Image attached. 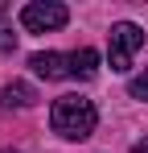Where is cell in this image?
Returning <instances> with one entry per match:
<instances>
[{
    "mask_svg": "<svg viewBox=\"0 0 148 153\" xmlns=\"http://www.w3.org/2000/svg\"><path fill=\"white\" fill-rule=\"evenodd\" d=\"M49 124L66 141H86L95 132V124H99V112H95V103L82 100V95H62L49 108Z\"/></svg>",
    "mask_w": 148,
    "mask_h": 153,
    "instance_id": "6da1fadb",
    "label": "cell"
},
{
    "mask_svg": "<svg viewBox=\"0 0 148 153\" xmlns=\"http://www.w3.org/2000/svg\"><path fill=\"white\" fill-rule=\"evenodd\" d=\"M144 46V29L132 25V21H119V25H111L107 33V62H111V71H132V58L136 50Z\"/></svg>",
    "mask_w": 148,
    "mask_h": 153,
    "instance_id": "7a4b0ae2",
    "label": "cell"
},
{
    "mask_svg": "<svg viewBox=\"0 0 148 153\" xmlns=\"http://www.w3.org/2000/svg\"><path fill=\"white\" fill-rule=\"evenodd\" d=\"M66 21H70V13L58 0H33V4L21 8V25L29 33H53V29H62Z\"/></svg>",
    "mask_w": 148,
    "mask_h": 153,
    "instance_id": "3957f363",
    "label": "cell"
},
{
    "mask_svg": "<svg viewBox=\"0 0 148 153\" xmlns=\"http://www.w3.org/2000/svg\"><path fill=\"white\" fill-rule=\"evenodd\" d=\"M29 66H33V75H41V79H70V54H33L29 58Z\"/></svg>",
    "mask_w": 148,
    "mask_h": 153,
    "instance_id": "277c9868",
    "label": "cell"
},
{
    "mask_svg": "<svg viewBox=\"0 0 148 153\" xmlns=\"http://www.w3.org/2000/svg\"><path fill=\"white\" fill-rule=\"evenodd\" d=\"M95 71H99V54L91 46L70 54V79H95Z\"/></svg>",
    "mask_w": 148,
    "mask_h": 153,
    "instance_id": "5b68a950",
    "label": "cell"
},
{
    "mask_svg": "<svg viewBox=\"0 0 148 153\" xmlns=\"http://www.w3.org/2000/svg\"><path fill=\"white\" fill-rule=\"evenodd\" d=\"M0 103H8V108H33V103H37V91H33L29 83H8V87L0 91Z\"/></svg>",
    "mask_w": 148,
    "mask_h": 153,
    "instance_id": "8992f818",
    "label": "cell"
},
{
    "mask_svg": "<svg viewBox=\"0 0 148 153\" xmlns=\"http://www.w3.org/2000/svg\"><path fill=\"white\" fill-rule=\"evenodd\" d=\"M132 100H148V66H144V75L132 79Z\"/></svg>",
    "mask_w": 148,
    "mask_h": 153,
    "instance_id": "52a82bcc",
    "label": "cell"
},
{
    "mask_svg": "<svg viewBox=\"0 0 148 153\" xmlns=\"http://www.w3.org/2000/svg\"><path fill=\"white\" fill-rule=\"evenodd\" d=\"M17 46V33H8V29H0V54H8Z\"/></svg>",
    "mask_w": 148,
    "mask_h": 153,
    "instance_id": "ba28073f",
    "label": "cell"
},
{
    "mask_svg": "<svg viewBox=\"0 0 148 153\" xmlns=\"http://www.w3.org/2000/svg\"><path fill=\"white\" fill-rule=\"evenodd\" d=\"M132 153H148V137H144V141H136V145H132Z\"/></svg>",
    "mask_w": 148,
    "mask_h": 153,
    "instance_id": "9c48e42d",
    "label": "cell"
},
{
    "mask_svg": "<svg viewBox=\"0 0 148 153\" xmlns=\"http://www.w3.org/2000/svg\"><path fill=\"white\" fill-rule=\"evenodd\" d=\"M0 153H17V149H0Z\"/></svg>",
    "mask_w": 148,
    "mask_h": 153,
    "instance_id": "30bf717a",
    "label": "cell"
}]
</instances>
